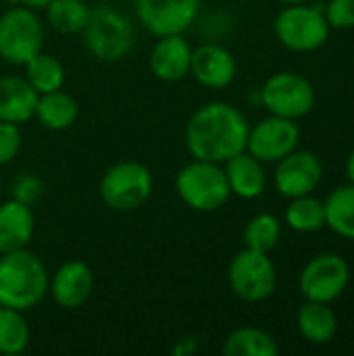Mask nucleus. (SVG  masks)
<instances>
[{
    "mask_svg": "<svg viewBox=\"0 0 354 356\" xmlns=\"http://www.w3.org/2000/svg\"><path fill=\"white\" fill-rule=\"evenodd\" d=\"M248 119L230 102H209L200 106L186 125L188 152L198 161L225 163L246 150Z\"/></svg>",
    "mask_w": 354,
    "mask_h": 356,
    "instance_id": "nucleus-1",
    "label": "nucleus"
},
{
    "mask_svg": "<svg viewBox=\"0 0 354 356\" xmlns=\"http://www.w3.org/2000/svg\"><path fill=\"white\" fill-rule=\"evenodd\" d=\"M48 292L44 263L27 248L0 257V307L29 311Z\"/></svg>",
    "mask_w": 354,
    "mask_h": 356,
    "instance_id": "nucleus-2",
    "label": "nucleus"
},
{
    "mask_svg": "<svg viewBox=\"0 0 354 356\" xmlns=\"http://www.w3.org/2000/svg\"><path fill=\"white\" fill-rule=\"evenodd\" d=\"M81 35L90 54L106 63H115L127 56L136 42L131 19L111 4H98L90 8V17Z\"/></svg>",
    "mask_w": 354,
    "mask_h": 356,
    "instance_id": "nucleus-3",
    "label": "nucleus"
},
{
    "mask_svg": "<svg viewBox=\"0 0 354 356\" xmlns=\"http://www.w3.org/2000/svg\"><path fill=\"white\" fill-rule=\"evenodd\" d=\"M175 190L186 207L200 213L221 209L232 196L221 163H209L198 159L179 169L175 177Z\"/></svg>",
    "mask_w": 354,
    "mask_h": 356,
    "instance_id": "nucleus-4",
    "label": "nucleus"
},
{
    "mask_svg": "<svg viewBox=\"0 0 354 356\" xmlns=\"http://www.w3.org/2000/svg\"><path fill=\"white\" fill-rule=\"evenodd\" d=\"M330 23L323 6L288 4L273 21L277 42L292 52H315L330 38Z\"/></svg>",
    "mask_w": 354,
    "mask_h": 356,
    "instance_id": "nucleus-5",
    "label": "nucleus"
},
{
    "mask_svg": "<svg viewBox=\"0 0 354 356\" xmlns=\"http://www.w3.org/2000/svg\"><path fill=\"white\" fill-rule=\"evenodd\" d=\"M152 194V173L146 165L123 161L113 165L100 179V198L113 211H136Z\"/></svg>",
    "mask_w": 354,
    "mask_h": 356,
    "instance_id": "nucleus-6",
    "label": "nucleus"
},
{
    "mask_svg": "<svg viewBox=\"0 0 354 356\" xmlns=\"http://www.w3.org/2000/svg\"><path fill=\"white\" fill-rule=\"evenodd\" d=\"M44 27L33 8L13 6L0 15V58L10 65H25L42 52Z\"/></svg>",
    "mask_w": 354,
    "mask_h": 356,
    "instance_id": "nucleus-7",
    "label": "nucleus"
},
{
    "mask_svg": "<svg viewBox=\"0 0 354 356\" xmlns=\"http://www.w3.org/2000/svg\"><path fill=\"white\" fill-rule=\"evenodd\" d=\"M263 106L277 117L284 119H300L307 117L315 106V88L313 83L294 71L273 73L263 88L259 90Z\"/></svg>",
    "mask_w": 354,
    "mask_h": 356,
    "instance_id": "nucleus-8",
    "label": "nucleus"
},
{
    "mask_svg": "<svg viewBox=\"0 0 354 356\" xmlns=\"http://www.w3.org/2000/svg\"><path fill=\"white\" fill-rule=\"evenodd\" d=\"M227 280L238 298L246 302H263L275 292L277 271L267 252L244 248L232 259Z\"/></svg>",
    "mask_w": 354,
    "mask_h": 356,
    "instance_id": "nucleus-9",
    "label": "nucleus"
},
{
    "mask_svg": "<svg viewBox=\"0 0 354 356\" xmlns=\"http://www.w3.org/2000/svg\"><path fill=\"white\" fill-rule=\"evenodd\" d=\"M348 282H351L348 263L340 254L323 252L305 265L298 286L307 300L330 305L344 294Z\"/></svg>",
    "mask_w": 354,
    "mask_h": 356,
    "instance_id": "nucleus-10",
    "label": "nucleus"
},
{
    "mask_svg": "<svg viewBox=\"0 0 354 356\" xmlns=\"http://www.w3.org/2000/svg\"><path fill=\"white\" fill-rule=\"evenodd\" d=\"M300 144V129L296 121L269 115L248 131L246 150L261 163H277Z\"/></svg>",
    "mask_w": 354,
    "mask_h": 356,
    "instance_id": "nucleus-11",
    "label": "nucleus"
},
{
    "mask_svg": "<svg viewBox=\"0 0 354 356\" xmlns=\"http://www.w3.org/2000/svg\"><path fill=\"white\" fill-rule=\"evenodd\" d=\"M138 21L152 35L184 33L200 13V0H134Z\"/></svg>",
    "mask_w": 354,
    "mask_h": 356,
    "instance_id": "nucleus-12",
    "label": "nucleus"
},
{
    "mask_svg": "<svg viewBox=\"0 0 354 356\" xmlns=\"http://www.w3.org/2000/svg\"><path fill=\"white\" fill-rule=\"evenodd\" d=\"M323 179V163L311 150H292L277 161L273 184L286 198H298L313 194Z\"/></svg>",
    "mask_w": 354,
    "mask_h": 356,
    "instance_id": "nucleus-13",
    "label": "nucleus"
},
{
    "mask_svg": "<svg viewBox=\"0 0 354 356\" xmlns=\"http://www.w3.org/2000/svg\"><path fill=\"white\" fill-rule=\"evenodd\" d=\"M190 73L194 79L209 90H223L234 83L238 65L234 54L221 44L209 42L192 50Z\"/></svg>",
    "mask_w": 354,
    "mask_h": 356,
    "instance_id": "nucleus-14",
    "label": "nucleus"
},
{
    "mask_svg": "<svg viewBox=\"0 0 354 356\" xmlns=\"http://www.w3.org/2000/svg\"><path fill=\"white\" fill-rule=\"evenodd\" d=\"M192 46L182 33L161 35L150 52V71L161 81H179L190 75Z\"/></svg>",
    "mask_w": 354,
    "mask_h": 356,
    "instance_id": "nucleus-15",
    "label": "nucleus"
},
{
    "mask_svg": "<svg viewBox=\"0 0 354 356\" xmlns=\"http://www.w3.org/2000/svg\"><path fill=\"white\" fill-rule=\"evenodd\" d=\"M94 290L92 269L81 261L61 265L52 277V298L63 309H79Z\"/></svg>",
    "mask_w": 354,
    "mask_h": 356,
    "instance_id": "nucleus-16",
    "label": "nucleus"
},
{
    "mask_svg": "<svg viewBox=\"0 0 354 356\" xmlns=\"http://www.w3.org/2000/svg\"><path fill=\"white\" fill-rule=\"evenodd\" d=\"M223 171H225L232 194L244 200H255L265 192L267 175H265L263 163L257 156H252L248 150H242L236 156L227 159Z\"/></svg>",
    "mask_w": 354,
    "mask_h": 356,
    "instance_id": "nucleus-17",
    "label": "nucleus"
},
{
    "mask_svg": "<svg viewBox=\"0 0 354 356\" xmlns=\"http://www.w3.org/2000/svg\"><path fill=\"white\" fill-rule=\"evenodd\" d=\"M35 219L31 207L19 200H6L0 204V254L27 248L33 238Z\"/></svg>",
    "mask_w": 354,
    "mask_h": 356,
    "instance_id": "nucleus-18",
    "label": "nucleus"
},
{
    "mask_svg": "<svg viewBox=\"0 0 354 356\" xmlns=\"http://www.w3.org/2000/svg\"><path fill=\"white\" fill-rule=\"evenodd\" d=\"M38 92L21 77H0V121L25 123L35 117Z\"/></svg>",
    "mask_w": 354,
    "mask_h": 356,
    "instance_id": "nucleus-19",
    "label": "nucleus"
},
{
    "mask_svg": "<svg viewBox=\"0 0 354 356\" xmlns=\"http://www.w3.org/2000/svg\"><path fill=\"white\" fill-rule=\"evenodd\" d=\"M300 336L311 344H328L338 332V317L328 302L307 300L296 315Z\"/></svg>",
    "mask_w": 354,
    "mask_h": 356,
    "instance_id": "nucleus-20",
    "label": "nucleus"
},
{
    "mask_svg": "<svg viewBox=\"0 0 354 356\" xmlns=\"http://www.w3.org/2000/svg\"><path fill=\"white\" fill-rule=\"evenodd\" d=\"M77 113H79V106L75 98L63 92V88L38 96L35 117L46 129L61 131V129L71 127L77 119Z\"/></svg>",
    "mask_w": 354,
    "mask_h": 356,
    "instance_id": "nucleus-21",
    "label": "nucleus"
},
{
    "mask_svg": "<svg viewBox=\"0 0 354 356\" xmlns=\"http://www.w3.org/2000/svg\"><path fill=\"white\" fill-rule=\"evenodd\" d=\"M325 209V225L346 238L354 240V186H340L336 188L328 200H323Z\"/></svg>",
    "mask_w": 354,
    "mask_h": 356,
    "instance_id": "nucleus-22",
    "label": "nucleus"
},
{
    "mask_svg": "<svg viewBox=\"0 0 354 356\" xmlns=\"http://www.w3.org/2000/svg\"><path fill=\"white\" fill-rule=\"evenodd\" d=\"M277 342L273 336L259 327H240L225 340V356H275Z\"/></svg>",
    "mask_w": 354,
    "mask_h": 356,
    "instance_id": "nucleus-23",
    "label": "nucleus"
},
{
    "mask_svg": "<svg viewBox=\"0 0 354 356\" xmlns=\"http://www.w3.org/2000/svg\"><path fill=\"white\" fill-rule=\"evenodd\" d=\"M25 79L38 94H48L61 90L65 83V69L52 54L38 52L25 65Z\"/></svg>",
    "mask_w": 354,
    "mask_h": 356,
    "instance_id": "nucleus-24",
    "label": "nucleus"
},
{
    "mask_svg": "<svg viewBox=\"0 0 354 356\" xmlns=\"http://www.w3.org/2000/svg\"><path fill=\"white\" fill-rule=\"evenodd\" d=\"M286 223L290 229L298 234H313L325 227V209L323 202L311 194L290 198V204L286 207Z\"/></svg>",
    "mask_w": 354,
    "mask_h": 356,
    "instance_id": "nucleus-25",
    "label": "nucleus"
},
{
    "mask_svg": "<svg viewBox=\"0 0 354 356\" xmlns=\"http://www.w3.org/2000/svg\"><path fill=\"white\" fill-rule=\"evenodd\" d=\"M46 17L58 33H81L90 17V6L83 0H52L46 6Z\"/></svg>",
    "mask_w": 354,
    "mask_h": 356,
    "instance_id": "nucleus-26",
    "label": "nucleus"
},
{
    "mask_svg": "<svg viewBox=\"0 0 354 356\" xmlns=\"http://www.w3.org/2000/svg\"><path fill=\"white\" fill-rule=\"evenodd\" d=\"M29 344V325L23 311L0 307V355H19Z\"/></svg>",
    "mask_w": 354,
    "mask_h": 356,
    "instance_id": "nucleus-27",
    "label": "nucleus"
},
{
    "mask_svg": "<svg viewBox=\"0 0 354 356\" xmlns=\"http://www.w3.org/2000/svg\"><path fill=\"white\" fill-rule=\"evenodd\" d=\"M282 236V223L269 213L252 217L244 227V246L257 252H271Z\"/></svg>",
    "mask_w": 354,
    "mask_h": 356,
    "instance_id": "nucleus-28",
    "label": "nucleus"
},
{
    "mask_svg": "<svg viewBox=\"0 0 354 356\" xmlns=\"http://www.w3.org/2000/svg\"><path fill=\"white\" fill-rule=\"evenodd\" d=\"M330 27L353 29L354 27V0H330L323 8Z\"/></svg>",
    "mask_w": 354,
    "mask_h": 356,
    "instance_id": "nucleus-29",
    "label": "nucleus"
},
{
    "mask_svg": "<svg viewBox=\"0 0 354 356\" xmlns=\"http://www.w3.org/2000/svg\"><path fill=\"white\" fill-rule=\"evenodd\" d=\"M42 192H44L42 181L35 175H31V173L19 175L15 179V184H13V198L19 200V202H23V204H27V207H31L33 202H38L40 196H42Z\"/></svg>",
    "mask_w": 354,
    "mask_h": 356,
    "instance_id": "nucleus-30",
    "label": "nucleus"
},
{
    "mask_svg": "<svg viewBox=\"0 0 354 356\" xmlns=\"http://www.w3.org/2000/svg\"><path fill=\"white\" fill-rule=\"evenodd\" d=\"M21 148V131L19 125L0 121V165L10 163Z\"/></svg>",
    "mask_w": 354,
    "mask_h": 356,
    "instance_id": "nucleus-31",
    "label": "nucleus"
},
{
    "mask_svg": "<svg viewBox=\"0 0 354 356\" xmlns=\"http://www.w3.org/2000/svg\"><path fill=\"white\" fill-rule=\"evenodd\" d=\"M196 350H198V342H196L194 338H184V340H179V342L175 344V348H173V355L188 356V355H194Z\"/></svg>",
    "mask_w": 354,
    "mask_h": 356,
    "instance_id": "nucleus-32",
    "label": "nucleus"
},
{
    "mask_svg": "<svg viewBox=\"0 0 354 356\" xmlns=\"http://www.w3.org/2000/svg\"><path fill=\"white\" fill-rule=\"evenodd\" d=\"M17 4H23V6H27V8H33V10H38V8H46L52 0H15Z\"/></svg>",
    "mask_w": 354,
    "mask_h": 356,
    "instance_id": "nucleus-33",
    "label": "nucleus"
},
{
    "mask_svg": "<svg viewBox=\"0 0 354 356\" xmlns=\"http://www.w3.org/2000/svg\"><path fill=\"white\" fill-rule=\"evenodd\" d=\"M346 175H348L351 184L354 186V150L348 154V159H346Z\"/></svg>",
    "mask_w": 354,
    "mask_h": 356,
    "instance_id": "nucleus-34",
    "label": "nucleus"
},
{
    "mask_svg": "<svg viewBox=\"0 0 354 356\" xmlns=\"http://www.w3.org/2000/svg\"><path fill=\"white\" fill-rule=\"evenodd\" d=\"M280 2H284V4H305L309 0H280Z\"/></svg>",
    "mask_w": 354,
    "mask_h": 356,
    "instance_id": "nucleus-35",
    "label": "nucleus"
},
{
    "mask_svg": "<svg viewBox=\"0 0 354 356\" xmlns=\"http://www.w3.org/2000/svg\"><path fill=\"white\" fill-rule=\"evenodd\" d=\"M0 188H2V186H0Z\"/></svg>",
    "mask_w": 354,
    "mask_h": 356,
    "instance_id": "nucleus-36",
    "label": "nucleus"
}]
</instances>
